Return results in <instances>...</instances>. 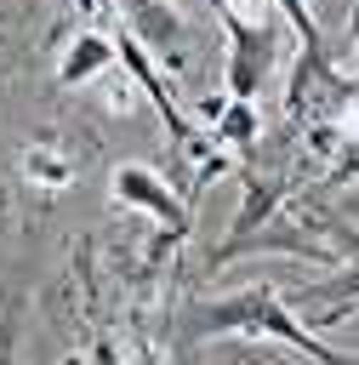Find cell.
Masks as SVG:
<instances>
[{
  "label": "cell",
  "instance_id": "obj_6",
  "mask_svg": "<svg viewBox=\"0 0 359 365\" xmlns=\"http://www.w3.org/2000/svg\"><path fill=\"white\" fill-rule=\"evenodd\" d=\"M279 6H285V17H291V23H296V34H302V40H308V46H319V29H313V17H308V11H302V0H279Z\"/></svg>",
  "mask_w": 359,
  "mask_h": 365
},
{
  "label": "cell",
  "instance_id": "obj_3",
  "mask_svg": "<svg viewBox=\"0 0 359 365\" xmlns=\"http://www.w3.org/2000/svg\"><path fill=\"white\" fill-rule=\"evenodd\" d=\"M114 51H120V46H108L103 34H80V40H74V51L63 57V68H57V80H63V86H80V80H91V74H103V68L114 63Z\"/></svg>",
  "mask_w": 359,
  "mask_h": 365
},
{
  "label": "cell",
  "instance_id": "obj_2",
  "mask_svg": "<svg viewBox=\"0 0 359 365\" xmlns=\"http://www.w3.org/2000/svg\"><path fill=\"white\" fill-rule=\"evenodd\" d=\"M114 194H120L125 205H142V211H148V217H160L165 228H182V222H188L182 200H171V194H165V182H160L148 165H120V171H114Z\"/></svg>",
  "mask_w": 359,
  "mask_h": 365
},
{
  "label": "cell",
  "instance_id": "obj_5",
  "mask_svg": "<svg viewBox=\"0 0 359 365\" xmlns=\"http://www.w3.org/2000/svg\"><path fill=\"white\" fill-rule=\"evenodd\" d=\"M217 137H222V143H234V148H251V137H256V108H251V97H234V103H228V114H222Z\"/></svg>",
  "mask_w": 359,
  "mask_h": 365
},
{
  "label": "cell",
  "instance_id": "obj_1",
  "mask_svg": "<svg viewBox=\"0 0 359 365\" xmlns=\"http://www.w3.org/2000/svg\"><path fill=\"white\" fill-rule=\"evenodd\" d=\"M199 331L211 336V331H245V336H279V342H291L296 354H308V359H319V365H359V359H348V354H331L325 342H313L285 308H279V297L274 291H245V297H234V302H217L205 319H199Z\"/></svg>",
  "mask_w": 359,
  "mask_h": 365
},
{
  "label": "cell",
  "instance_id": "obj_7",
  "mask_svg": "<svg viewBox=\"0 0 359 365\" xmlns=\"http://www.w3.org/2000/svg\"><path fill=\"white\" fill-rule=\"evenodd\" d=\"M154 6H165V0H154Z\"/></svg>",
  "mask_w": 359,
  "mask_h": 365
},
{
  "label": "cell",
  "instance_id": "obj_8",
  "mask_svg": "<svg viewBox=\"0 0 359 365\" xmlns=\"http://www.w3.org/2000/svg\"><path fill=\"white\" fill-rule=\"evenodd\" d=\"M142 365H154V359H142Z\"/></svg>",
  "mask_w": 359,
  "mask_h": 365
},
{
  "label": "cell",
  "instance_id": "obj_4",
  "mask_svg": "<svg viewBox=\"0 0 359 365\" xmlns=\"http://www.w3.org/2000/svg\"><path fill=\"white\" fill-rule=\"evenodd\" d=\"M23 177L40 182V188H68V182H74V165H68L63 148H51V143H28V148H23Z\"/></svg>",
  "mask_w": 359,
  "mask_h": 365
}]
</instances>
